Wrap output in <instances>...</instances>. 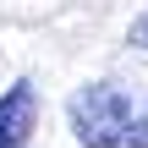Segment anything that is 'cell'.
<instances>
[{"label": "cell", "instance_id": "1", "mask_svg": "<svg viewBox=\"0 0 148 148\" xmlns=\"http://www.w3.org/2000/svg\"><path fill=\"white\" fill-rule=\"evenodd\" d=\"M66 126L82 148H148V110H137L115 82H82L66 99Z\"/></svg>", "mask_w": 148, "mask_h": 148}, {"label": "cell", "instance_id": "2", "mask_svg": "<svg viewBox=\"0 0 148 148\" xmlns=\"http://www.w3.org/2000/svg\"><path fill=\"white\" fill-rule=\"evenodd\" d=\"M33 126H38V93L33 82H11L0 93V148H27Z\"/></svg>", "mask_w": 148, "mask_h": 148}, {"label": "cell", "instance_id": "3", "mask_svg": "<svg viewBox=\"0 0 148 148\" xmlns=\"http://www.w3.org/2000/svg\"><path fill=\"white\" fill-rule=\"evenodd\" d=\"M126 44H137V49H148V11L132 22V33H126Z\"/></svg>", "mask_w": 148, "mask_h": 148}]
</instances>
